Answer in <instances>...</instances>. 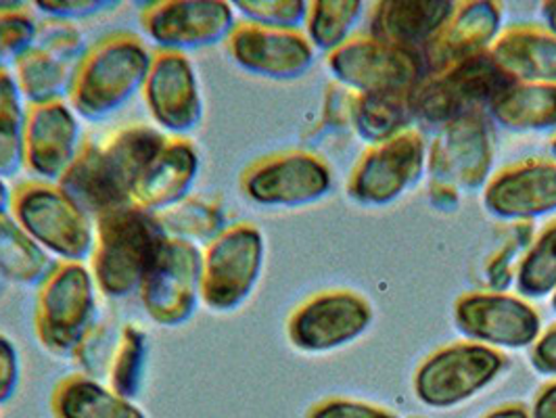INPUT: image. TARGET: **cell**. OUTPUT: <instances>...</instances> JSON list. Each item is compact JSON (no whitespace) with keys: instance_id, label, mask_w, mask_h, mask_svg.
I'll list each match as a JSON object with an SVG mask.
<instances>
[{"instance_id":"1","label":"cell","mask_w":556,"mask_h":418,"mask_svg":"<svg viewBox=\"0 0 556 418\" xmlns=\"http://www.w3.org/2000/svg\"><path fill=\"white\" fill-rule=\"evenodd\" d=\"M166 137L144 124L119 128L103 140H86L59 178V187L94 223L132 203V189L164 147Z\"/></svg>"},{"instance_id":"2","label":"cell","mask_w":556,"mask_h":418,"mask_svg":"<svg viewBox=\"0 0 556 418\" xmlns=\"http://www.w3.org/2000/svg\"><path fill=\"white\" fill-rule=\"evenodd\" d=\"M153 63V53L132 31H113L88 47L67 94L74 113L101 122L128 105L139 92Z\"/></svg>"},{"instance_id":"3","label":"cell","mask_w":556,"mask_h":418,"mask_svg":"<svg viewBox=\"0 0 556 418\" xmlns=\"http://www.w3.org/2000/svg\"><path fill=\"white\" fill-rule=\"evenodd\" d=\"M166 239L157 214L135 203L99 216L94 220V248L90 255V273L97 289L110 300H126L139 293Z\"/></svg>"},{"instance_id":"4","label":"cell","mask_w":556,"mask_h":418,"mask_svg":"<svg viewBox=\"0 0 556 418\" xmlns=\"http://www.w3.org/2000/svg\"><path fill=\"white\" fill-rule=\"evenodd\" d=\"M510 84L515 83L502 72L490 51L425 74L410 92L415 122L440 132L454 122L485 115L494 99Z\"/></svg>"},{"instance_id":"5","label":"cell","mask_w":556,"mask_h":418,"mask_svg":"<svg viewBox=\"0 0 556 418\" xmlns=\"http://www.w3.org/2000/svg\"><path fill=\"white\" fill-rule=\"evenodd\" d=\"M9 214L56 262L84 264L94 248V223L59 185L24 180L11 191Z\"/></svg>"},{"instance_id":"6","label":"cell","mask_w":556,"mask_h":418,"mask_svg":"<svg viewBox=\"0 0 556 418\" xmlns=\"http://www.w3.org/2000/svg\"><path fill=\"white\" fill-rule=\"evenodd\" d=\"M97 282L90 268L76 262H56L38 287L34 304V333L53 356H74L97 322Z\"/></svg>"},{"instance_id":"7","label":"cell","mask_w":556,"mask_h":418,"mask_svg":"<svg viewBox=\"0 0 556 418\" xmlns=\"http://www.w3.org/2000/svg\"><path fill=\"white\" fill-rule=\"evenodd\" d=\"M264 255V235L255 224H228L203 250L201 304L218 314L243 306L260 282Z\"/></svg>"},{"instance_id":"8","label":"cell","mask_w":556,"mask_h":418,"mask_svg":"<svg viewBox=\"0 0 556 418\" xmlns=\"http://www.w3.org/2000/svg\"><path fill=\"white\" fill-rule=\"evenodd\" d=\"M506 356L471 341L450 343L418 364L413 390L429 408H454L490 388L506 368Z\"/></svg>"},{"instance_id":"9","label":"cell","mask_w":556,"mask_h":418,"mask_svg":"<svg viewBox=\"0 0 556 418\" xmlns=\"http://www.w3.org/2000/svg\"><path fill=\"white\" fill-rule=\"evenodd\" d=\"M243 197L260 207L295 210L323 201L333 189L329 164L304 149L280 151L255 160L239 178Z\"/></svg>"},{"instance_id":"10","label":"cell","mask_w":556,"mask_h":418,"mask_svg":"<svg viewBox=\"0 0 556 418\" xmlns=\"http://www.w3.org/2000/svg\"><path fill=\"white\" fill-rule=\"evenodd\" d=\"M327 67L354 94L413 92L427 74L418 51L383 42L368 31L354 34L327 55Z\"/></svg>"},{"instance_id":"11","label":"cell","mask_w":556,"mask_h":418,"mask_svg":"<svg viewBox=\"0 0 556 418\" xmlns=\"http://www.w3.org/2000/svg\"><path fill=\"white\" fill-rule=\"evenodd\" d=\"M427 169V142L417 128L370 144L352 167L345 191L366 207H383L408 193Z\"/></svg>"},{"instance_id":"12","label":"cell","mask_w":556,"mask_h":418,"mask_svg":"<svg viewBox=\"0 0 556 418\" xmlns=\"http://www.w3.org/2000/svg\"><path fill=\"white\" fill-rule=\"evenodd\" d=\"M203 251L195 243L167 237L140 284V304L162 327H182L201 304Z\"/></svg>"},{"instance_id":"13","label":"cell","mask_w":556,"mask_h":418,"mask_svg":"<svg viewBox=\"0 0 556 418\" xmlns=\"http://www.w3.org/2000/svg\"><path fill=\"white\" fill-rule=\"evenodd\" d=\"M88 47L74 24L47 20L34 45L13 65V76L28 105L65 101Z\"/></svg>"},{"instance_id":"14","label":"cell","mask_w":556,"mask_h":418,"mask_svg":"<svg viewBox=\"0 0 556 418\" xmlns=\"http://www.w3.org/2000/svg\"><path fill=\"white\" fill-rule=\"evenodd\" d=\"M494 166V137L488 115H475L442 128L427 149L433 191L471 193L485 189Z\"/></svg>"},{"instance_id":"15","label":"cell","mask_w":556,"mask_h":418,"mask_svg":"<svg viewBox=\"0 0 556 418\" xmlns=\"http://www.w3.org/2000/svg\"><path fill=\"white\" fill-rule=\"evenodd\" d=\"M456 331L492 350H526L542 333V316L528 300L506 291H469L454 304Z\"/></svg>"},{"instance_id":"16","label":"cell","mask_w":556,"mask_h":418,"mask_svg":"<svg viewBox=\"0 0 556 418\" xmlns=\"http://www.w3.org/2000/svg\"><path fill=\"white\" fill-rule=\"evenodd\" d=\"M140 26L157 51L187 55L226 42L237 20L220 0H160L140 11Z\"/></svg>"},{"instance_id":"17","label":"cell","mask_w":556,"mask_h":418,"mask_svg":"<svg viewBox=\"0 0 556 418\" xmlns=\"http://www.w3.org/2000/svg\"><path fill=\"white\" fill-rule=\"evenodd\" d=\"M372 322V306L348 289L307 297L287 320L291 345L306 354H327L361 339Z\"/></svg>"},{"instance_id":"18","label":"cell","mask_w":556,"mask_h":418,"mask_svg":"<svg viewBox=\"0 0 556 418\" xmlns=\"http://www.w3.org/2000/svg\"><path fill=\"white\" fill-rule=\"evenodd\" d=\"M226 51L237 67L255 78L291 83L314 65V49L302 29H277L237 24L226 40Z\"/></svg>"},{"instance_id":"19","label":"cell","mask_w":556,"mask_h":418,"mask_svg":"<svg viewBox=\"0 0 556 418\" xmlns=\"http://www.w3.org/2000/svg\"><path fill=\"white\" fill-rule=\"evenodd\" d=\"M142 97L153 122L174 139H185L203 122V97L195 67L187 55L153 53Z\"/></svg>"},{"instance_id":"20","label":"cell","mask_w":556,"mask_h":418,"mask_svg":"<svg viewBox=\"0 0 556 418\" xmlns=\"http://www.w3.org/2000/svg\"><path fill=\"white\" fill-rule=\"evenodd\" d=\"M485 212L510 224H529L556 214V164L526 160L504 167L483 189Z\"/></svg>"},{"instance_id":"21","label":"cell","mask_w":556,"mask_h":418,"mask_svg":"<svg viewBox=\"0 0 556 418\" xmlns=\"http://www.w3.org/2000/svg\"><path fill=\"white\" fill-rule=\"evenodd\" d=\"M80 147V117L67 101L29 105L24 137V167L34 180L56 185L76 160Z\"/></svg>"},{"instance_id":"22","label":"cell","mask_w":556,"mask_h":418,"mask_svg":"<svg viewBox=\"0 0 556 418\" xmlns=\"http://www.w3.org/2000/svg\"><path fill=\"white\" fill-rule=\"evenodd\" d=\"M502 31V4L494 0L458 2L440 34L420 51L425 72H440L454 63L490 51Z\"/></svg>"},{"instance_id":"23","label":"cell","mask_w":556,"mask_h":418,"mask_svg":"<svg viewBox=\"0 0 556 418\" xmlns=\"http://www.w3.org/2000/svg\"><path fill=\"white\" fill-rule=\"evenodd\" d=\"M199 176V153L187 139H166L160 153L140 174L132 203L151 214H162L178 205L195 187Z\"/></svg>"},{"instance_id":"24","label":"cell","mask_w":556,"mask_h":418,"mask_svg":"<svg viewBox=\"0 0 556 418\" xmlns=\"http://www.w3.org/2000/svg\"><path fill=\"white\" fill-rule=\"evenodd\" d=\"M458 2L452 0H383L375 2L368 34L402 49L422 51L444 28Z\"/></svg>"},{"instance_id":"25","label":"cell","mask_w":556,"mask_h":418,"mask_svg":"<svg viewBox=\"0 0 556 418\" xmlns=\"http://www.w3.org/2000/svg\"><path fill=\"white\" fill-rule=\"evenodd\" d=\"M490 55L515 84H556V36L544 26L502 29Z\"/></svg>"},{"instance_id":"26","label":"cell","mask_w":556,"mask_h":418,"mask_svg":"<svg viewBox=\"0 0 556 418\" xmlns=\"http://www.w3.org/2000/svg\"><path fill=\"white\" fill-rule=\"evenodd\" d=\"M485 115L515 135L556 132V84H510Z\"/></svg>"},{"instance_id":"27","label":"cell","mask_w":556,"mask_h":418,"mask_svg":"<svg viewBox=\"0 0 556 418\" xmlns=\"http://www.w3.org/2000/svg\"><path fill=\"white\" fill-rule=\"evenodd\" d=\"M55 418H147L139 406L86 375L61 379L51 393Z\"/></svg>"},{"instance_id":"28","label":"cell","mask_w":556,"mask_h":418,"mask_svg":"<svg viewBox=\"0 0 556 418\" xmlns=\"http://www.w3.org/2000/svg\"><path fill=\"white\" fill-rule=\"evenodd\" d=\"M415 122L410 92L352 94L350 126L368 144H379L408 130Z\"/></svg>"},{"instance_id":"29","label":"cell","mask_w":556,"mask_h":418,"mask_svg":"<svg viewBox=\"0 0 556 418\" xmlns=\"http://www.w3.org/2000/svg\"><path fill=\"white\" fill-rule=\"evenodd\" d=\"M55 264L11 216H0V279L38 289Z\"/></svg>"},{"instance_id":"30","label":"cell","mask_w":556,"mask_h":418,"mask_svg":"<svg viewBox=\"0 0 556 418\" xmlns=\"http://www.w3.org/2000/svg\"><path fill=\"white\" fill-rule=\"evenodd\" d=\"M364 2L361 0H314L307 2V42L314 51L331 55L341 45H345L354 29L358 28Z\"/></svg>"},{"instance_id":"31","label":"cell","mask_w":556,"mask_h":418,"mask_svg":"<svg viewBox=\"0 0 556 418\" xmlns=\"http://www.w3.org/2000/svg\"><path fill=\"white\" fill-rule=\"evenodd\" d=\"M24 97L11 69H0V178H13L24 167L26 117Z\"/></svg>"},{"instance_id":"32","label":"cell","mask_w":556,"mask_h":418,"mask_svg":"<svg viewBox=\"0 0 556 418\" xmlns=\"http://www.w3.org/2000/svg\"><path fill=\"white\" fill-rule=\"evenodd\" d=\"M157 220L164 226L167 237L195 245H207L228 226L220 201L203 195L187 197L178 205L157 214Z\"/></svg>"},{"instance_id":"33","label":"cell","mask_w":556,"mask_h":418,"mask_svg":"<svg viewBox=\"0 0 556 418\" xmlns=\"http://www.w3.org/2000/svg\"><path fill=\"white\" fill-rule=\"evenodd\" d=\"M515 289L523 300H544L556 289V220L546 224L515 268Z\"/></svg>"},{"instance_id":"34","label":"cell","mask_w":556,"mask_h":418,"mask_svg":"<svg viewBox=\"0 0 556 418\" xmlns=\"http://www.w3.org/2000/svg\"><path fill=\"white\" fill-rule=\"evenodd\" d=\"M147 354H149L147 334L142 333L137 325H122L119 343H117L105 385L122 397L135 400L142 388Z\"/></svg>"},{"instance_id":"35","label":"cell","mask_w":556,"mask_h":418,"mask_svg":"<svg viewBox=\"0 0 556 418\" xmlns=\"http://www.w3.org/2000/svg\"><path fill=\"white\" fill-rule=\"evenodd\" d=\"M119 334L122 327H117L115 322L103 320V322H94V327L86 333L83 343L78 345V350L74 352V360L83 368V375L94 379V381H108L110 375V366L119 343Z\"/></svg>"},{"instance_id":"36","label":"cell","mask_w":556,"mask_h":418,"mask_svg":"<svg viewBox=\"0 0 556 418\" xmlns=\"http://www.w3.org/2000/svg\"><path fill=\"white\" fill-rule=\"evenodd\" d=\"M36 20L22 4H0V69H13L38 34Z\"/></svg>"},{"instance_id":"37","label":"cell","mask_w":556,"mask_h":418,"mask_svg":"<svg viewBox=\"0 0 556 418\" xmlns=\"http://www.w3.org/2000/svg\"><path fill=\"white\" fill-rule=\"evenodd\" d=\"M232 7L245 22L264 28L300 29L307 15L304 0H235Z\"/></svg>"},{"instance_id":"38","label":"cell","mask_w":556,"mask_h":418,"mask_svg":"<svg viewBox=\"0 0 556 418\" xmlns=\"http://www.w3.org/2000/svg\"><path fill=\"white\" fill-rule=\"evenodd\" d=\"M34 7L49 20L53 22H80V20H88L94 17L99 13L105 11H113L119 7V2L115 0H38L34 2Z\"/></svg>"},{"instance_id":"39","label":"cell","mask_w":556,"mask_h":418,"mask_svg":"<svg viewBox=\"0 0 556 418\" xmlns=\"http://www.w3.org/2000/svg\"><path fill=\"white\" fill-rule=\"evenodd\" d=\"M306 418H395L390 410L370 406L364 402H354L345 397H331L316 404Z\"/></svg>"},{"instance_id":"40","label":"cell","mask_w":556,"mask_h":418,"mask_svg":"<svg viewBox=\"0 0 556 418\" xmlns=\"http://www.w3.org/2000/svg\"><path fill=\"white\" fill-rule=\"evenodd\" d=\"M20 377H22L20 352L9 337L0 334V406L13 400V395L20 388Z\"/></svg>"},{"instance_id":"41","label":"cell","mask_w":556,"mask_h":418,"mask_svg":"<svg viewBox=\"0 0 556 418\" xmlns=\"http://www.w3.org/2000/svg\"><path fill=\"white\" fill-rule=\"evenodd\" d=\"M529 364L538 375L556 377V322L542 331L529 350Z\"/></svg>"},{"instance_id":"42","label":"cell","mask_w":556,"mask_h":418,"mask_svg":"<svg viewBox=\"0 0 556 418\" xmlns=\"http://www.w3.org/2000/svg\"><path fill=\"white\" fill-rule=\"evenodd\" d=\"M529 415L531 418H556V379L538 391Z\"/></svg>"},{"instance_id":"43","label":"cell","mask_w":556,"mask_h":418,"mask_svg":"<svg viewBox=\"0 0 556 418\" xmlns=\"http://www.w3.org/2000/svg\"><path fill=\"white\" fill-rule=\"evenodd\" d=\"M483 418H531V415L523 404H504L490 410Z\"/></svg>"},{"instance_id":"44","label":"cell","mask_w":556,"mask_h":418,"mask_svg":"<svg viewBox=\"0 0 556 418\" xmlns=\"http://www.w3.org/2000/svg\"><path fill=\"white\" fill-rule=\"evenodd\" d=\"M542 20H544V28L556 36V0L542 4Z\"/></svg>"},{"instance_id":"45","label":"cell","mask_w":556,"mask_h":418,"mask_svg":"<svg viewBox=\"0 0 556 418\" xmlns=\"http://www.w3.org/2000/svg\"><path fill=\"white\" fill-rule=\"evenodd\" d=\"M9 207H11V189L0 178V216H9Z\"/></svg>"},{"instance_id":"46","label":"cell","mask_w":556,"mask_h":418,"mask_svg":"<svg viewBox=\"0 0 556 418\" xmlns=\"http://www.w3.org/2000/svg\"><path fill=\"white\" fill-rule=\"evenodd\" d=\"M548 151H551V157H553V162L556 164V135L551 140V144H548Z\"/></svg>"},{"instance_id":"47","label":"cell","mask_w":556,"mask_h":418,"mask_svg":"<svg viewBox=\"0 0 556 418\" xmlns=\"http://www.w3.org/2000/svg\"><path fill=\"white\" fill-rule=\"evenodd\" d=\"M551 306H553V309H555V314H556V289H555V293H553V297H551Z\"/></svg>"},{"instance_id":"48","label":"cell","mask_w":556,"mask_h":418,"mask_svg":"<svg viewBox=\"0 0 556 418\" xmlns=\"http://www.w3.org/2000/svg\"><path fill=\"white\" fill-rule=\"evenodd\" d=\"M0 282H2V279H0Z\"/></svg>"}]
</instances>
